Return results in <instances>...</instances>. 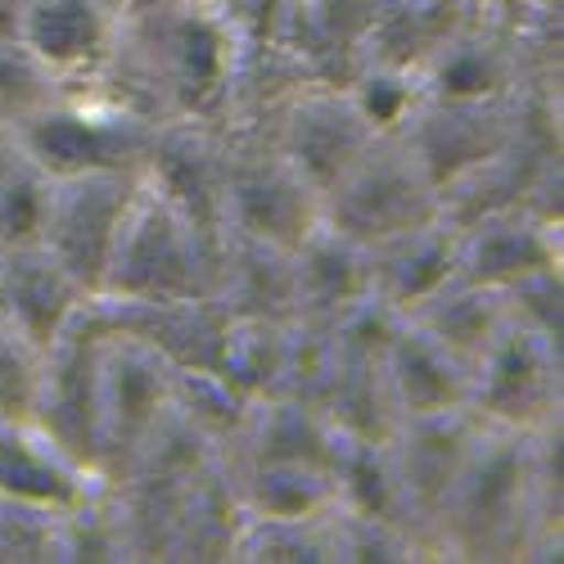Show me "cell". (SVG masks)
<instances>
[{
    "label": "cell",
    "mask_w": 564,
    "mask_h": 564,
    "mask_svg": "<svg viewBox=\"0 0 564 564\" xmlns=\"http://www.w3.org/2000/svg\"><path fill=\"white\" fill-rule=\"evenodd\" d=\"M245 32L249 28L221 0L159 14H122L109 59L82 86V96H96L154 127L176 118L221 122Z\"/></svg>",
    "instance_id": "cell-1"
},
{
    "label": "cell",
    "mask_w": 564,
    "mask_h": 564,
    "mask_svg": "<svg viewBox=\"0 0 564 564\" xmlns=\"http://www.w3.org/2000/svg\"><path fill=\"white\" fill-rule=\"evenodd\" d=\"M434 542L438 560H560V425H479Z\"/></svg>",
    "instance_id": "cell-2"
},
{
    "label": "cell",
    "mask_w": 564,
    "mask_h": 564,
    "mask_svg": "<svg viewBox=\"0 0 564 564\" xmlns=\"http://www.w3.org/2000/svg\"><path fill=\"white\" fill-rule=\"evenodd\" d=\"M217 245L185 221L154 185L140 181V195L122 221L118 249L105 271V299L118 303H167L213 299Z\"/></svg>",
    "instance_id": "cell-3"
},
{
    "label": "cell",
    "mask_w": 564,
    "mask_h": 564,
    "mask_svg": "<svg viewBox=\"0 0 564 564\" xmlns=\"http://www.w3.org/2000/svg\"><path fill=\"white\" fill-rule=\"evenodd\" d=\"M443 217L438 185L415 163L398 131H384L375 145L344 172V181L321 199V226H330L344 240L375 249L406 235L415 226H430Z\"/></svg>",
    "instance_id": "cell-4"
},
{
    "label": "cell",
    "mask_w": 564,
    "mask_h": 564,
    "mask_svg": "<svg viewBox=\"0 0 564 564\" xmlns=\"http://www.w3.org/2000/svg\"><path fill=\"white\" fill-rule=\"evenodd\" d=\"M226 131V181L221 213L226 230L253 235V240L299 249L321 226V195L290 167L262 127H221Z\"/></svg>",
    "instance_id": "cell-5"
},
{
    "label": "cell",
    "mask_w": 564,
    "mask_h": 564,
    "mask_svg": "<svg viewBox=\"0 0 564 564\" xmlns=\"http://www.w3.org/2000/svg\"><path fill=\"white\" fill-rule=\"evenodd\" d=\"M19 150L45 176H82V172H145L159 127L122 113L96 96L64 90L19 131Z\"/></svg>",
    "instance_id": "cell-6"
},
{
    "label": "cell",
    "mask_w": 564,
    "mask_h": 564,
    "mask_svg": "<svg viewBox=\"0 0 564 564\" xmlns=\"http://www.w3.org/2000/svg\"><path fill=\"white\" fill-rule=\"evenodd\" d=\"M465 411L492 430L538 434L560 425L564 411V361L560 339H546L520 321H506L492 348L469 370Z\"/></svg>",
    "instance_id": "cell-7"
},
{
    "label": "cell",
    "mask_w": 564,
    "mask_h": 564,
    "mask_svg": "<svg viewBox=\"0 0 564 564\" xmlns=\"http://www.w3.org/2000/svg\"><path fill=\"white\" fill-rule=\"evenodd\" d=\"M176 366L122 330H109L100 352V406H96V479L118 484L145 438L172 411Z\"/></svg>",
    "instance_id": "cell-8"
},
{
    "label": "cell",
    "mask_w": 564,
    "mask_h": 564,
    "mask_svg": "<svg viewBox=\"0 0 564 564\" xmlns=\"http://www.w3.org/2000/svg\"><path fill=\"white\" fill-rule=\"evenodd\" d=\"M145 172H82L51 176V208H45L41 249L51 253L77 285L96 299L118 249L122 221L140 195Z\"/></svg>",
    "instance_id": "cell-9"
},
{
    "label": "cell",
    "mask_w": 564,
    "mask_h": 564,
    "mask_svg": "<svg viewBox=\"0 0 564 564\" xmlns=\"http://www.w3.org/2000/svg\"><path fill=\"white\" fill-rule=\"evenodd\" d=\"M109 339V325L90 299L64 335L41 357V384L32 425L51 438L68 460L96 475V406H100V352Z\"/></svg>",
    "instance_id": "cell-10"
},
{
    "label": "cell",
    "mask_w": 564,
    "mask_h": 564,
    "mask_svg": "<svg viewBox=\"0 0 564 564\" xmlns=\"http://www.w3.org/2000/svg\"><path fill=\"white\" fill-rule=\"evenodd\" d=\"M271 140L275 150L290 159V167L325 199L344 181V172L380 140L384 131L366 118L357 105L352 86L344 82H307L285 100L271 118Z\"/></svg>",
    "instance_id": "cell-11"
},
{
    "label": "cell",
    "mask_w": 564,
    "mask_h": 564,
    "mask_svg": "<svg viewBox=\"0 0 564 564\" xmlns=\"http://www.w3.org/2000/svg\"><path fill=\"white\" fill-rule=\"evenodd\" d=\"M524 118V90L501 100H430L420 96L411 113L402 118L398 135L402 145L425 167V176L438 185L492 163L520 131Z\"/></svg>",
    "instance_id": "cell-12"
},
{
    "label": "cell",
    "mask_w": 564,
    "mask_h": 564,
    "mask_svg": "<svg viewBox=\"0 0 564 564\" xmlns=\"http://www.w3.org/2000/svg\"><path fill=\"white\" fill-rule=\"evenodd\" d=\"M389 10V0H267L249 32L271 36L316 77V82H352L361 51Z\"/></svg>",
    "instance_id": "cell-13"
},
{
    "label": "cell",
    "mask_w": 564,
    "mask_h": 564,
    "mask_svg": "<svg viewBox=\"0 0 564 564\" xmlns=\"http://www.w3.org/2000/svg\"><path fill=\"white\" fill-rule=\"evenodd\" d=\"M475 438H479V420L469 415L465 406L460 411H443V415L402 420V425L393 430V438H389L415 538L425 542L430 560H438L434 529H438L443 501H447V492H452V484L460 475L469 447H475Z\"/></svg>",
    "instance_id": "cell-14"
},
{
    "label": "cell",
    "mask_w": 564,
    "mask_h": 564,
    "mask_svg": "<svg viewBox=\"0 0 564 564\" xmlns=\"http://www.w3.org/2000/svg\"><path fill=\"white\" fill-rule=\"evenodd\" d=\"M221 181H226V131L204 118L163 122L145 159V185L191 221L208 240H221Z\"/></svg>",
    "instance_id": "cell-15"
},
{
    "label": "cell",
    "mask_w": 564,
    "mask_h": 564,
    "mask_svg": "<svg viewBox=\"0 0 564 564\" xmlns=\"http://www.w3.org/2000/svg\"><path fill=\"white\" fill-rule=\"evenodd\" d=\"M560 221L542 217L529 204L497 208L479 221L460 226V249H456V275L475 280L488 290H510L538 271H560Z\"/></svg>",
    "instance_id": "cell-16"
},
{
    "label": "cell",
    "mask_w": 564,
    "mask_h": 564,
    "mask_svg": "<svg viewBox=\"0 0 564 564\" xmlns=\"http://www.w3.org/2000/svg\"><path fill=\"white\" fill-rule=\"evenodd\" d=\"M118 19L105 0H19L14 41L28 45L64 90H82L109 59Z\"/></svg>",
    "instance_id": "cell-17"
},
{
    "label": "cell",
    "mask_w": 564,
    "mask_h": 564,
    "mask_svg": "<svg viewBox=\"0 0 564 564\" xmlns=\"http://www.w3.org/2000/svg\"><path fill=\"white\" fill-rule=\"evenodd\" d=\"M96 307L109 330H122L140 344L163 352L176 370H213L221 339H226V312L213 299H167V303H118L96 294Z\"/></svg>",
    "instance_id": "cell-18"
},
{
    "label": "cell",
    "mask_w": 564,
    "mask_h": 564,
    "mask_svg": "<svg viewBox=\"0 0 564 564\" xmlns=\"http://www.w3.org/2000/svg\"><path fill=\"white\" fill-rule=\"evenodd\" d=\"M213 303L226 316L294 321L299 316L294 253L240 230H221L217 267H213Z\"/></svg>",
    "instance_id": "cell-19"
},
{
    "label": "cell",
    "mask_w": 564,
    "mask_h": 564,
    "mask_svg": "<svg viewBox=\"0 0 564 564\" xmlns=\"http://www.w3.org/2000/svg\"><path fill=\"white\" fill-rule=\"evenodd\" d=\"M86 303L90 294L41 245L0 253V307L41 352L64 335V325Z\"/></svg>",
    "instance_id": "cell-20"
},
{
    "label": "cell",
    "mask_w": 564,
    "mask_h": 564,
    "mask_svg": "<svg viewBox=\"0 0 564 564\" xmlns=\"http://www.w3.org/2000/svg\"><path fill=\"white\" fill-rule=\"evenodd\" d=\"M96 488L100 479L68 460L32 420H0V497L73 510Z\"/></svg>",
    "instance_id": "cell-21"
},
{
    "label": "cell",
    "mask_w": 564,
    "mask_h": 564,
    "mask_svg": "<svg viewBox=\"0 0 564 564\" xmlns=\"http://www.w3.org/2000/svg\"><path fill=\"white\" fill-rule=\"evenodd\" d=\"M456 249H460V230L447 217L375 245L370 249V299H380L398 316L411 312L420 299H430L438 285H447L456 275Z\"/></svg>",
    "instance_id": "cell-22"
},
{
    "label": "cell",
    "mask_w": 564,
    "mask_h": 564,
    "mask_svg": "<svg viewBox=\"0 0 564 564\" xmlns=\"http://www.w3.org/2000/svg\"><path fill=\"white\" fill-rule=\"evenodd\" d=\"M384 380L398 406V420H420V415H443L460 411L469 398V370L447 357L434 339H425L398 316L389 348H384Z\"/></svg>",
    "instance_id": "cell-23"
},
{
    "label": "cell",
    "mask_w": 564,
    "mask_h": 564,
    "mask_svg": "<svg viewBox=\"0 0 564 564\" xmlns=\"http://www.w3.org/2000/svg\"><path fill=\"white\" fill-rule=\"evenodd\" d=\"M402 321L415 325L425 339H434L465 370H475L479 357L501 335V325L510 321V312L497 290L475 285V280H465V275H452L430 299H420L411 312H402Z\"/></svg>",
    "instance_id": "cell-24"
},
{
    "label": "cell",
    "mask_w": 564,
    "mask_h": 564,
    "mask_svg": "<svg viewBox=\"0 0 564 564\" xmlns=\"http://www.w3.org/2000/svg\"><path fill=\"white\" fill-rule=\"evenodd\" d=\"M294 275H299L294 321L335 325L339 316H348L370 299V249L344 240L330 226H316L294 249Z\"/></svg>",
    "instance_id": "cell-25"
},
{
    "label": "cell",
    "mask_w": 564,
    "mask_h": 564,
    "mask_svg": "<svg viewBox=\"0 0 564 564\" xmlns=\"http://www.w3.org/2000/svg\"><path fill=\"white\" fill-rule=\"evenodd\" d=\"M469 14H479L469 0H389L361 51V68H393L420 82Z\"/></svg>",
    "instance_id": "cell-26"
},
{
    "label": "cell",
    "mask_w": 564,
    "mask_h": 564,
    "mask_svg": "<svg viewBox=\"0 0 564 564\" xmlns=\"http://www.w3.org/2000/svg\"><path fill=\"white\" fill-rule=\"evenodd\" d=\"M245 501L235 492V479L226 460L213 452V460L191 479L176 510L172 533V560H235V542L245 529Z\"/></svg>",
    "instance_id": "cell-27"
},
{
    "label": "cell",
    "mask_w": 564,
    "mask_h": 564,
    "mask_svg": "<svg viewBox=\"0 0 564 564\" xmlns=\"http://www.w3.org/2000/svg\"><path fill=\"white\" fill-rule=\"evenodd\" d=\"M290 325L294 321L230 316L213 370L221 375L230 389H240L249 402L275 398L280 375H285V357H290Z\"/></svg>",
    "instance_id": "cell-28"
},
{
    "label": "cell",
    "mask_w": 564,
    "mask_h": 564,
    "mask_svg": "<svg viewBox=\"0 0 564 564\" xmlns=\"http://www.w3.org/2000/svg\"><path fill=\"white\" fill-rule=\"evenodd\" d=\"M235 560H307V564H325L339 560L335 546V506L321 514H294V520H245L240 542H235Z\"/></svg>",
    "instance_id": "cell-29"
},
{
    "label": "cell",
    "mask_w": 564,
    "mask_h": 564,
    "mask_svg": "<svg viewBox=\"0 0 564 564\" xmlns=\"http://www.w3.org/2000/svg\"><path fill=\"white\" fill-rule=\"evenodd\" d=\"M249 398L240 389H230L217 370H176L172 375V411L191 430H199L217 452L235 443V434L249 420Z\"/></svg>",
    "instance_id": "cell-30"
},
{
    "label": "cell",
    "mask_w": 564,
    "mask_h": 564,
    "mask_svg": "<svg viewBox=\"0 0 564 564\" xmlns=\"http://www.w3.org/2000/svg\"><path fill=\"white\" fill-rule=\"evenodd\" d=\"M59 96H64V82L28 45H19L14 36H0V127L19 131L28 118H36Z\"/></svg>",
    "instance_id": "cell-31"
},
{
    "label": "cell",
    "mask_w": 564,
    "mask_h": 564,
    "mask_svg": "<svg viewBox=\"0 0 564 564\" xmlns=\"http://www.w3.org/2000/svg\"><path fill=\"white\" fill-rule=\"evenodd\" d=\"M45 208H51V176L23 159L0 181V253L41 245Z\"/></svg>",
    "instance_id": "cell-32"
},
{
    "label": "cell",
    "mask_w": 564,
    "mask_h": 564,
    "mask_svg": "<svg viewBox=\"0 0 564 564\" xmlns=\"http://www.w3.org/2000/svg\"><path fill=\"white\" fill-rule=\"evenodd\" d=\"M41 357L45 352L0 307V420H32Z\"/></svg>",
    "instance_id": "cell-33"
},
{
    "label": "cell",
    "mask_w": 564,
    "mask_h": 564,
    "mask_svg": "<svg viewBox=\"0 0 564 564\" xmlns=\"http://www.w3.org/2000/svg\"><path fill=\"white\" fill-rule=\"evenodd\" d=\"M59 514L64 510L0 497V560H59Z\"/></svg>",
    "instance_id": "cell-34"
},
{
    "label": "cell",
    "mask_w": 564,
    "mask_h": 564,
    "mask_svg": "<svg viewBox=\"0 0 564 564\" xmlns=\"http://www.w3.org/2000/svg\"><path fill=\"white\" fill-rule=\"evenodd\" d=\"M23 163V150H19V135L10 127H0V181H6L14 167Z\"/></svg>",
    "instance_id": "cell-35"
},
{
    "label": "cell",
    "mask_w": 564,
    "mask_h": 564,
    "mask_svg": "<svg viewBox=\"0 0 564 564\" xmlns=\"http://www.w3.org/2000/svg\"><path fill=\"white\" fill-rule=\"evenodd\" d=\"M185 6H208V0H127L122 14H159V10H185Z\"/></svg>",
    "instance_id": "cell-36"
},
{
    "label": "cell",
    "mask_w": 564,
    "mask_h": 564,
    "mask_svg": "<svg viewBox=\"0 0 564 564\" xmlns=\"http://www.w3.org/2000/svg\"><path fill=\"white\" fill-rule=\"evenodd\" d=\"M14 14H19V0H0V36H14Z\"/></svg>",
    "instance_id": "cell-37"
},
{
    "label": "cell",
    "mask_w": 564,
    "mask_h": 564,
    "mask_svg": "<svg viewBox=\"0 0 564 564\" xmlns=\"http://www.w3.org/2000/svg\"><path fill=\"white\" fill-rule=\"evenodd\" d=\"M105 6H113V10H118V14H122V6H127V0H105Z\"/></svg>",
    "instance_id": "cell-38"
}]
</instances>
